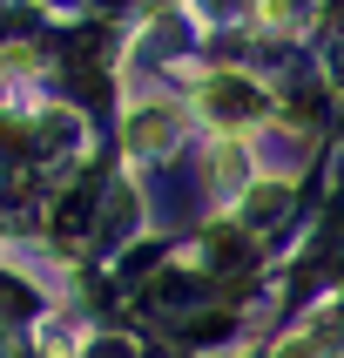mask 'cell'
Wrapping results in <instances>:
<instances>
[{"instance_id":"cell-3","label":"cell","mask_w":344,"mask_h":358,"mask_svg":"<svg viewBox=\"0 0 344 358\" xmlns=\"http://www.w3.org/2000/svg\"><path fill=\"white\" fill-rule=\"evenodd\" d=\"M283 210H290V189H250V203H243V223H250V230H270Z\"/></svg>"},{"instance_id":"cell-1","label":"cell","mask_w":344,"mask_h":358,"mask_svg":"<svg viewBox=\"0 0 344 358\" xmlns=\"http://www.w3.org/2000/svg\"><path fill=\"white\" fill-rule=\"evenodd\" d=\"M202 108H209L216 122H230V129H237V122L263 115V88H257L250 75H230V68H223V75L202 81Z\"/></svg>"},{"instance_id":"cell-2","label":"cell","mask_w":344,"mask_h":358,"mask_svg":"<svg viewBox=\"0 0 344 358\" xmlns=\"http://www.w3.org/2000/svg\"><path fill=\"white\" fill-rule=\"evenodd\" d=\"M169 142H176V108H156V101H149V108L128 115V149H135V156H162Z\"/></svg>"}]
</instances>
